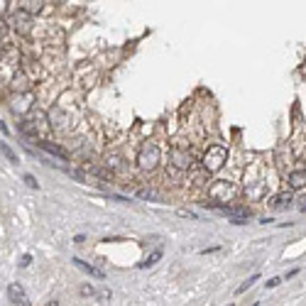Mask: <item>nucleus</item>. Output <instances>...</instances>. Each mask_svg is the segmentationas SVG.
Returning <instances> with one entry per match:
<instances>
[{
	"label": "nucleus",
	"instance_id": "f257e3e1",
	"mask_svg": "<svg viewBox=\"0 0 306 306\" xmlns=\"http://www.w3.org/2000/svg\"><path fill=\"white\" fill-rule=\"evenodd\" d=\"M160 164V147L155 142H144L137 152V167L142 172H155Z\"/></svg>",
	"mask_w": 306,
	"mask_h": 306
},
{
	"label": "nucleus",
	"instance_id": "f03ea898",
	"mask_svg": "<svg viewBox=\"0 0 306 306\" xmlns=\"http://www.w3.org/2000/svg\"><path fill=\"white\" fill-rule=\"evenodd\" d=\"M225 160H228V149L225 147H221V144H211L208 149H206V155H204V169L208 172V174H213V172H218L223 164H225Z\"/></svg>",
	"mask_w": 306,
	"mask_h": 306
},
{
	"label": "nucleus",
	"instance_id": "7ed1b4c3",
	"mask_svg": "<svg viewBox=\"0 0 306 306\" xmlns=\"http://www.w3.org/2000/svg\"><path fill=\"white\" fill-rule=\"evenodd\" d=\"M206 208H216V211L235 218V223H243V218L250 216V208H247V206H223V204H208V201H206Z\"/></svg>",
	"mask_w": 306,
	"mask_h": 306
},
{
	"label": "nucleus",
	"instance_id": "20e7f679",
	"mask_svg": "<svg viewBox=\"0 0 306 306\" xmlns=\"http://www.w3.org/2000/svg\"><path fill=\"white\" fill-rule=\"evenodd\" d=\"M172 164L177 167V169H191V164H194V157H191V152L189 149H184V147H174L172 149Z\"/></svg>",
	"mask_w": 306,
	"mask_h": 306
},
{
	"label": "nucleus",
	"instance_id": "39448f33",
	"mask_svg": "<svg viewBox=\"0 0 306 306\" xmlns=\"http://www.w3.org/2000/svg\"><path fill=\"white\" fill-rule=\"evenodd\" d=\"M8 296H10V304H13V306H32V301H30L25 286L18 284V282H13V284L8 286Z\"/></svg>",
	"mask_w": 306,
	"mask_h": 306
},
{
	"label": "nucleus",
	"instance_id": "423d86ee",
	"mask_svg": "<svg viewBox=\"0 0 306 306\" xmlns=\"http://www.w3.org/2000/svg\"><path fill=\"white\" fill-rule=\"evenodd\" d=\"M74 265L79 267V269H83L86 274H91V277H96V279H105V274H103V269H98V267H93V265H86L83 260H79V257H74Z\"/></svg>",
	"mask_w": 306,
	"mask_h": 306
},
{
	"label": "nucleus",
	"instance_id": "0eeeda50",
	"mask_svg": "<svg viewBox=\"0 0 306 306\" xmlns=\"http://www.w3.org/2000/svg\"><path fill=\"white\" fill-rule=\"evenodd\" d=\"M289 186L291 189H304L306 186V169H294L289 174Z\"/></svg>",
	"mask_w": 306,
	"mask_h": 306
},
{
	"label": "nucleus",
	"instance_id": "6e6552de",
	"mask_svg": "<svg viewBox=\"0 0 306 306\" xmlns=\"http://www.w3.org/2000/svg\"><path fill=\"white\" fill-rule=\"evenodd\" d=\"M40 147L47 149V152H52V155H57V157H61V160L69 157V152H66V149H61L59 144H52V142H47V140H40Z\"/></svg>",
	"mask_w": 306,
	"mask_h": 306
},
{
	"label": "nucleus",
	"instance_id": "1a4fd4ad",
	"mask_svg": "<svg viewBox=\"0 0 306 306\" xmlns=\"http://www.w3.org/2000/svg\"><path fill=\"white\" fill-rule=\"evenodd\" d=\"M44 3H40V0H35V3H30V0H25V3H20V13L25 15H32V13H40Z\"/></svg>",
	"mask_w": 306,
	"mask_h": 306
},
{
	"label": "nucleus",
	"instance_id": "9d476101",
	"mask_svg": "<svg viewBox=\"0 0 306 306\" xmlns=\"http://www.w3.org/2000/svg\"><path fill=\"white\" fill-rule=\"evenodd\" d=\"M289 201H291V194H289V191H282V194H277V196L272 199V206H274V208H284V206H289Z\"/></svg>",
	"mask_w": 306,
	"mask_h": 306
},
{
	"label": "nucleus",
	"instance_id": "9b49d317",
	"mask_svg": "<svg viewBox=\"0 0 306 306\" xmlns=\"http://www.w3.org/2000/svg\"><path fill=\"white\" fill-rule=\"evenodd\" d=\"M160 257H162V250H155V252H152L144 262H140L137 267H140V269H147V267H152V265H157V262H160Z\"/></svg>",
	"mask_w": 306,
	"mask_h": 306
},
{
	"label": "nucleus",
	"instance_id": "f8f14e48",
	"mask_svg": "<svg viewBox=\"0 0 306 306\" xmlns=\"http://www.w3.org/2000/svg\"><path fill=\"white\" fill-rule=\"evenodd\" d=\"M257 279H260V274H252V277H247V279H245V282H243V284L238 286V294H243V291H247V289H250V286H252V284L257 282Z\"/></svg>",
	"mask_w": 306,
	"mask_h": 306
},
{
	"label": "nucleus",
	"instance_id": "ddd939ff",
	"mask_svg": "<svg viewBox=\"0 0 306 306\" xmlns=\"http://www.w3.org/2000/svg\"><path fill=\"white\" fill-rule=\"evenodd\" d=\"M0 149H3V155H5V157H8L13 164H18V155H15V152H13V149L5 144V142H0Z\"/></svg>",
	"mask_w": 306,
	"mask_h": 306
},
{
	"label": "nucleus",
	"instance_id": "4468645a",
	"mask_svg": "<svg viewBox=\"0 0 306 306\" xmlns=\"http://www.w3.org/2000/svg\"><path fill=\"white\" fill-rule=\"evenodd\" d=\"M79 291H81V296H96V289H93L91 284H83Z\"/></svg>",
	"mask_w": 306,
	"mask_h": 306
},
{
	"label": "nucleus",
	"instance_id": "2eb2a0df",
	"mask_svg": "<svg viewBox=\"0 0 306 306\" xmlns=\"http://www.w3.org/2000/svg\"><path fill=\"white\" fill-rule=\"evenodd\" d=\"M25 184H27V186H32V189H40V184H37V179H35L32 174H25Z\"/></svg>",
	"mask_w": 306,
	"mask_h": 306
},
{
	"label": "nucleus",
	"instance_id": "dca6fc26",
	"mask_svg": "<svg viewBox=\"0 0 306 306\" xmlns=\"http://www.w3.org/2000/svg\"><path fill=\"white\" fill-rule=\"evenodd\" d=\"M30 262H32V255H22L20 257V267H27Z\"/></svg>",
	"mask_w": 306,
	"mask_h": 306
},
{
	"label": "nucleus",
	"instance_id": "f3484780",
	"mask_svg": "<svg viewBox=\"0 0 306 306\" xmlns=\"http://www.w3.org/2000/svg\"><path fill=\"white\" fill-rule=\"evenodd\" d=\"M277 284H282V277H272L269 282H267V286L272 289V286H277Z\"/></svg>",
	"mask_w": 306,
	"mask_h": 306
},
{
	"label": "nucleus",
	"instance_id": "a211bd4d",
	"mask_svg": "<svg viewBox=\"0 0 306 306\" xmlns=\"http://www.w3.org/2000/svg\"><path fill=\"white\" fill-rule=\"evenodd\" d=\"M301 211H306V199H304V201H301Z\"/></svg>",
	"mask_w": 306,
	"mask_h": 306
},
{
	"label": "nucleus",
	"instance_id": "6ab92c4d",
	"mask_svg": "<svg viewBox=\"0 0 306 306\" xmlns=\"http://www.w3.org/2000/svg\"><path fill=\"white\" fill-rule=\"evenodd\" d=\"M47 306H59V304H57V301H49V304H47Z\"/></svg>",
	"mask_w": 306,
	"mask_h": 306
},
{
	"label": "nucleus",
	"instance_id": "aec40b11",
	"mask_svg": "<svg viewBox=\"0 0 306 306\" xmlns=\"http://www.w3.org/2000/svg\"><path fill=\"white\" fill-rule=\"evenodd\" d=\"M252 306H260V304H252Z\"/></svg>",
	"mask_w": 306,
	"mask_h": 306
}]
</instances>
